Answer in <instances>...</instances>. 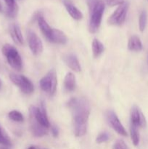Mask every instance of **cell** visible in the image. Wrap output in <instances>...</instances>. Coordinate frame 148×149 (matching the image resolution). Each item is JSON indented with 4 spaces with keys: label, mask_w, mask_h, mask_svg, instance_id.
<instances>
[{
    "label": "cell",
    "mask_w": 148,
    "mask_h": 149,
    "mask_svg": "<svg viewBox=\"0 0 148 149\" xmlns=\"http://www.w3.org/2000/svg\"><path fill=\"white\" fill-rule=\"evenodd\" d=\"M113 149H129V148L123 140H118L114 143Z\"/></svg>",
    "instance_id": "obj_26"
},
{
    "label": "cell",
    "mask_w": 148,
    "mask_h": 149,
    "mask_svg": "<svg viewBox=\"0 0 148 149\" xmlns=\"http://www.w3.org/2000/svg\"><path fill=\"white\" fill-rule=\"evenodd\" d=\"M109 139H110V135H109V134L107 133V132H102V133H100V135L97 137L96 142L99 144L103 143H105L107 142V141H109Z\"/></svg>",
    "instance_id": "obj_25"
},
{
    "label": "cell",
    "mask_w": 148,
    "mask_h": 149,
    "mask_svg": "<svg viewBox=\"0 0 148 149\" xmlns=\"http://www.w3.org/2000/svg\"><path fill=\"white\" fill-rule=\"evenodd\" d=\"M0 149H8V148H4V147H0Z\"/></svg>",
    "instance_id": "obj_30"
},
{
    "label": "cell",
    "mask_w": 148,
    "mask_h": 149,
    "mask_svg": "<svg viewBox=\"0 0 148 149\" xmlns=\"http://www.w3.org/2000/svg\"><path fill=\"white\" fill-rule=\"evenodd\" d=\"M51 132H52V134L54 138L58 137V135H59V130H58V128L55 125H52L51 127Z\"/></svg>",
    "instance_id": "obj_28"
},
{
    "label": "cell",
    "mask_w": 148,
    "mask_h": 149,
    "mask_svg": "<svg viewBox=\"0 0 148 149\" xmlns=\"http://www.w3.org/2000/svg\"><path fill=\"white\" fill-rule=\"evenodd\" d=\"M10 33L15 43L20 46L24 45V39L18 25L15 23L12 24L10 27Z\"/></svg>",
    "instance_id": "obj_14"
},
{
    "label": "cell",
    "mask_w": 148,
    "mask_h": 149,
    "mask_svg": "<svg viewBox=\"0 0 148 149\" xmlns=\"http://www.w3.org/2000/svg\"><path fill=\"white\" fill-rule=\"evenodd\" d=\"M62 3H63L68 13L73 18L77 20L82 19V13L73 4L71 0H62Z\"/></svg>",
    "instance_id": "obj_13"
},
{
    "label": "cell",
    "mask_w": 148,
    "mask_h": 149,
    "mask_svg": "<svg viewBox=\"0 0 148 149\" xmlns=\"http://www.w3.org/2000/svg\"><path fill=\"white\" fill-rule=\"evenodd\" d=\"M8 117L12 121L16 122H23L24 121V117L20 112L17 111H12L8 113Z\"/></svg>",
    "instance_id": "obj_22"
},
{
    "label": "cell",
    "mask_w": 148,
    "mask_h": 149,
    "mask_svg": "<svg viewBox=\"0 0 148 149\" xmlns=\"http://www.w3.org/2000/svg\"><path fill=\"white\" fill-rule=\"evenodd\" d=\"M29 112H30V116L33 118L36 122H39L42 126L46 128L50 127L49 119H48L47 115H46V109L44 106V103H41V108H38L36 106H31L29 108Z\"/></svg>",
    "instance_id": "obj_7"
},
{
    "label": "cell",
    "mask_w": 148,
    "mask_h": 149,
    "mask_svg": "<svg viewBox=\"0 0 148 149\" xmlns=\"http://www.w3.org/2000/svg\"><path fill=\"white\" fill-rule=\"evenodd\" d=\"M65 64L69 67L70 68L75 72H80L81 71V65L78 61V58L74 54L70 53L67 54L63 58Z\"/></svg>",
    "instance_id": "obj_15"
},
{
    "label": "cell",
    "mask_w": 148,
    "mask_h": 149,
    "mask_svg": "<svg viewBox=\"0 0 148 149\" xmlns=\"http://www.w3.org/2000/svg\"><path fill=\"white\" fill-rule=\"evenodd\" d=\"M106 118L109 125L112 128L117 132L118 134L123 136H127V132L125 130L124 127L119 120L118 117L113 111L109 110L106 112Z\"/></svg>",
    "instance_id": "obj_9"
},
{
    "label": "cell",
    "mask_w": 148,
    "mask_h": 149,
    "mask_svg": "<svg viewBox=\"0 0 148 149\" xmlns=\"http://www.w3.org/2000/svg\"><path fill=\"white\" fill-rule=\"evenodd\" d=\"M105 1L107 5L113 7V6L120 5L124 2V0H105Z\"/></svg>",
    "instance_id": "obj_27"
},
{
    "label": "cell",
    "mask_w": 148,
    "mask_h": 149,
    "mask_svg": "<svg viewBox=\"0 0 148 149\" xmlns=\"http://www.w3.org/2000/svg\"><path fill=\"white\" fill-rule=\"evenodd\" d=\"M1 10H2V8H1V4H0V12H1Z\"/></svg>",
    "instance_id": "obj_31"
},
{
    "label": "cell",
    "mask_w": 148,
    "mask_h": 149,
    "mask_svg": "<svg viewBox=\"0 0 148 149\" xmlns=\"http://www.w3.org/2000/svg\"><path fill=\"white\" fill-rule=\"evenodd\" d=\"M27 38L28 46L33 55H40L43 51V43L40 38L36 34V33L30 30L27 31Z\"/></svg>",
    "instance_id": "obj_8"
},
{
    "label": "cell",
    "mask_w": 148,
    "mask_h": 149,
    "mask_svg": "<svg viewBox=\"0 0 148 149\" xmlns=\"http://www.w3.org/2000/svg\"><path fill=\"white\" fill-rule=\"evenodd\" d=\"M128 10H129V3L124 1L123 4L118 6V7L109 17V24L118 25V26H120L123 24L126 20Z\"/></svg>",
    "instance_id": "obj_6"
},
{
    "label": "cell",
    "mask_w": 148,
    "mask_h": 149,
    "mask_svg": "<svg viewBox=\"0 0 148 149\" xmlns=\"http://www.w3.org/2000/svg\"><path fill=\"white\" fill-rule=\"evenodd\" d=\"M41 89L50 95H53L57 90V79L55 69L49 71L39 81Z\"/></svg>",
    "instance_id": "obj_4"
},
{
    "label": "cell",
    "mask_w": 148,
    "mask_h": 149,
    "mask_svg": "<svg viewBox=\"0 0 148 149\" xmlns=\"http://www.w3.org/2000/svg\"><path fill=\"white\" fill-rule=\"evenodd\" d=\"M10 79L15 85L17 86L24 94H31L34 90V86L29 79L23 75L10 74Z\"/></svg>",
    "instance_id": "obj_5"
},
{
    "label": "cell",
    "mask_w": 148,
    "mask_h": 149,
    "mask_svg": "<svg viewBox=\"0 0 148 149\" xmlns=\"http://www.w3.org/2000/svg\"><path fill=\"white\" fill-rule=\"evenodd\" d=\"M64 86L67 91L71 92L75 87V77L73 74L69 72L66 74L64 79Z\"/></svg>",
    "instance_id": "obj_18"
},
{
    "label": "cell",
    "mask_w": 148,
    "mask_h": 149,
    "mask_svg": "<svg viewBox=\"0 0 148 149\" xmlns=\"http://www.w3.org/2000/svg\"><path fill=\"white\" fill-rule=\"evenodd\" d=\"M131 125L137 127H145L146 126V120L143 113L140 111L136 106H133L131 109Z\"/></svg>",
    "instance_id": "obj_10"
},
{
    "label": "cell",
    "mask_w": 148,
    "mask_h": 149,
    "mask_svg": "<svg viewBox=\"0 0 148 149\" xmlns=\"http://www.w3.org/2000/svg\"><path fill=\"white\" fill-rule=\"evenodd\" d=\"M7 6V14L9 17H14L17 15V6L15 0H4Z\"/></svg>",
    "instance_id": "obj_20"
},
{
    "label": "cell",
    "mask_w": 148,
    "mask_h": 149,
    "mask_svg": "<svg viewBox=\"0 0 148 149\" xmlns=\"http://www.w3.org/2000/svg\"><path fill=\"white\" fill-rule=\"evenodd\" d=\"M147 20V15L146 11L143 10L139 15V27L141 32H143L146 28Z\"/></svg>",
    "instance_id": "obj_23"
},
{
    "label": "cell",
    "mask_w": 148,
    "mask_h": 149,
    "mask_svg": "<svg viewBox=\"0 0 148 149\" xmlns=\"http://www.w3.org/2000/svg\"><path fill=\"white\" fill-rule=\"evenodd\" d=\"M47 40L52 43L65 45L68 42V37L62 31L52 29L50 36H49Z\"/></svg>",
    "instance_id": "obj_11"
},
{
    "label": "cell",
    "mask_w": 148,
    "mask_h": 149,
    "mask_svg": "<svg viewBox=\"0 0 148 149\" xmlns=\"http://www.w3.org/2000/svg\"><path fill=\"white\" fill-rule=\"evenodd\" d=\"M0 144L4 146H11V141L10 138L1 129V127H0Z\"/></svg>",
    "instance_id": "obj_24"
},
{
    "label": "cell",
    "mask_w": 148,
    "mask_h": 149,
    "mask_svg": "<svg viewBox=\"0 0 148 149\" xmlns=\"http://www.w3.org/2000/svg\"><path fill=\"white\" fill-rule=\"evenodd\" d=\"M104 45L98 39H94L92 42V52L94 58H97L104 52Z\"/></svg>",
    "instance_id": "obj_19"
},
{
    "label": "cell",
    "mask_w": 148,
    "mask_h": 149,
    "mask_svg": "<svg viewBox=\"0 0 148 149\" xmlns=\"http://www.w3.org/2000/svg\"><path fill=\"white\" fill-rule=\"evenodd\" d=\"M1 52L5 56L9 65L16 71H20L23 67V61L15 47L10 44H5L1 48Z\"/></svg>",
    "instance_id": "obj_3"
},
{
    "label": "cell",
    "mask_w": 148,
    "mask_h": 149,
    "mask_svg": "<svg viewBox=\"0 0 148 149\" xmlns=\"http://www.w3.org/2000/svg\"><path fill=\"white\" fill-rule=\"evenodd\" d=\"M68 106L72 113L74 134L76 137L84 136L86 132L90 114L89 103L86 98L74 97L69 100Z\"/></svg>",
    "instance_id": "obj_1"
},
{
    "label": "cell",
    "mask_w": 148,
    "mask_h": 149,
    "mask_svg": "<svg viewBox=\"0 0 148 149\" xmlns=\"http://www.w3.org/2000/svg\"><path fill=\"white\" fill-rule=\"evenodd\" d=\"M89 11V29L91 33H96L101 25L104 4L102 0H86Z\"/></svg>",
    "instance_id": "obj_2"
},
{
    "label": "cell",
    "mask_w": 148,
    "mask_h": 149,
    "mask_svg": "<svg viewBox=\"0 0 148 149\" xmlns=\"http://www.w3.org/2000/svg\"><path fill=\"white\" fill-rule=\"evenodd\" d=\"M38 24H39V29H40L41 31L43 33L44 37L46 39H48L49 36H50L51 32H52V28H51L49 26V25L48 24L47 22L45 20V19L44 18L43 16L39 15L38 17Z\"/></svg>",
    "instance_id": "obj_16"
},
{
    "label": "cell",
    "mask_w": 148,
    "mask_h": 149,
    "mask_svg": "<svg viewBox=\"0 0 148 149\" xmlns=\"http://www.w3.org/2000/svg\"><path fill=\"white\" fill-rule=\"evenodd\" d=\"M130 134L133 144L135 146H137L139 143V131H138L137 127L134 126V125H131Z\"/></svg>",
    "instance_id": "obj_21"
},
{
    "label": "cell",
    "mask_w": 148,
    "mask_h": 149,
    "mask_svg": "<svg viewBox=\"0 0 148 149\" xmlns=\"http://www.w3.org/2000/svg\"><path fill=\"white\" fill-rule=\"evenodd\" d=\"M128 48L129 50L133 52H139L142 49V44L140 39L137 36H131L129 39Z\"/></svg>",
    "instance_id": "obj_17"
},
{
    "label": "cell",
    "mask_w": 148,
    "mask_h": 149,
    "mask_svg": "<svg viewBox=\"0 0 148 149\" xmlns=\"http://www.w3.org/2000/svg\"><path fill=\"white\" fill-rule=\"evenodd\" d=\"M30 131L33 136L36 138H41L44 136L48 132V128L42 126L41 125L36 122L33 118L30 116Z\"/></svg>",
    "instance_id": "obj_12"
},
{
    "label": "cell",
    "mask_w": 148,
    "mask_h": 149,
    "mask_svg": "<svg viewBox=\"0 0 148 149\" xmlns=\"http://www.w3.org/2000/svg\"><path fill=\"white\" fill-rule=\"evenodd\" d=\"M0 87H1V81H0Z\"/></svg>",
    "instance_id": "obj_32"
},
{
    "label": "cell",
    "mask_w": 148,
    "mask_h": 149,
    "mask_svg": "<svg viewBox=\"0 0 148 149\" xmlns=\"http://www.w3.org/2000/svg\"><path fill=\"white\" fill-rule=\"evenodd\" d=\"M28 149H37L35 146H30Z\"/></svg>",
    "instance_id": "obj_29"
}]
</instances>
